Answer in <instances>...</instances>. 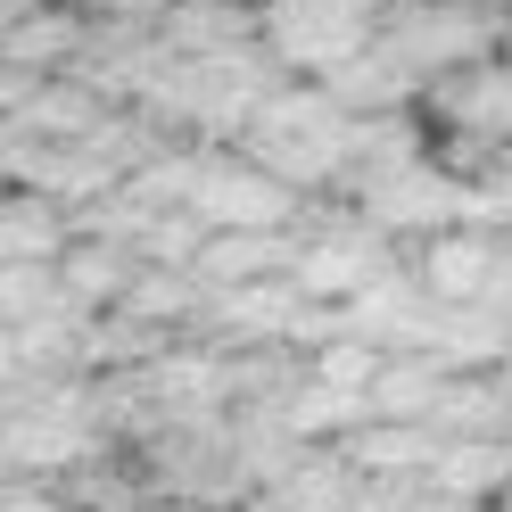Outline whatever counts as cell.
<instances>
[{
	"mask_svg": "<svg viewBox=\"0 0 512 512\" xmlns=\"http://www.w3.org/2000/svg\"><path fill=\"white\" fill-rule=\"evenodd\" d=\"M430 479L446 496H463V504H496L512 488V430H496V438H446V455L430 463Z\"/></svg>",
	"mask_w": 512,
	"mask_h": 512,
	"instance_id": "12",
	"label": "cell"
},
{
	"mask_svg": "<svg viewBox=\"0 0 512 512\" xmlns=\"http://www.w3.org/2000/svg\"><path fill=\"white\" fill-rule=\"evenodd\" d=\"M356 488H364V471H356V455H347L339 438L331 446H306V455L273 479V496L290 504V512H347Z\"/></svg>",
	"mask_w": 512,
	"mask_h": 512,
	"instance_id": "11",
	"label": "cell"
},
{
	"mask_svg": "<svg viewBox=\"0 0 512 512\" xmlns=\"http://www.w3.org/2000/svg\"><path fill=\"white\" fill-rule=\"evenodd\" d=\"M496 512H512V488H504V496H496Z\"/></svg>",
	"mask_w": 512,
	"mask_h": 512,
	"instance_id": "14",
	"label": "cell"
},
{
	"mask_svg": "<svg viewBox=\"0 0 512 512\" xmlns=\"http://www.w3.org/2000/svg\"><path fill=\"white\" fill-rule=\"evenodd\" d=\"M347 133H356V116H347L339 91L314 83V75H290L265 108H256V124H248L232 149L265 157V166H273L281 182H298V190H339V174H347Z\"/></svg>",
	"mask_w": 512,
	"mask_h": 512,
	"instance_id": "1",
	"label": "cell"
},
{
	"mask_svg": "<svg viewBox=\"0 0 512 512\" xmlns=\"http://www.w3.org/2000/svg\"><path fill=\"white\" fill-rule=\"evenodd\" d=\"M430 347L455 372H496L504 356H512V314L496 306V298H471V306H438V331H430Z\"/></svg>",
	"mask_w": 512,
	"mask_h": 512,
	"instance_id": "9",
	"label": "cell"
},
{
	"mask_svg": "<svg viewBox=\"0 0 512 512\" xmlns=\"http://www.w3.org/2000/svg\"><path fill=\"white\" fill-rule=\"evenodd\" d=\"M504 240H512V232L446 223V232H430V240H405V256L422 265V281H430L438 306H471V298L496 290V256H504Z\"/></svg>",
	"mask_w": 512,
	"mask_h": 512,
	"instance_id": "5",
	"label": "cell"
},
{
	"mask_svg": "<svg viewBox=\"0 0 512 512\" xmlns=\"http://www.w3.org/2000/svg\"><path fill=\"white\" fill-rule=\"evenodd\" d=\"M265 42L290 75L323 83L380 42V9L372 0H265Z\"/></svg>",
	"mask_w": 512,
	"mask_h": 512,
	"instance_id": "2",
	"label": "cell"
},
{
	"mask_svg": "<svg viewBox=\"0 0 512 512\" xmlns=\"http://www.w3.org/2000/svg\"><path fill=\"white\" fill-rule=\"evenodd\" d=\"M364 215L389 240H430V232H446V223H463V174L446 166V157H422V166L389 174L380 190H364Z\"/></svg>",
	"mask_w": 512,
	"mask_h": 512,
	"instance_id": "4",
	"label": "cell"
},
{
	"mask_svg": "<svg viewBox=\"0 0 512 512\" xmlns=\"http://www.w3.org/2000/svg\"><path fill=\"white\" fill-rule=\"evenodd\" d=\"M298 223L290 232H207V248H199V273L207 290H240V281H265V273H298Z\"/></svg>",
	"mask_w": 512,
	"mask_h": 512,
	"instance_id": "6",
	"label": "cell"
},
{
	"mask_svg": "<svg viewBox=\"0 0 512 512\" xmlns=\"http://www.w3.org/2000/svg\"><path fill=\"white\" fill-rule=\"evenodd\" d=\"M58 273H67V290H75L91 314H108V306H124V290L149 273V256L124 248V240H100V232H75V248L58 256Z\"/></svg>",
	"mask_w": 512,
	"mask_h": 512,
	"instance_id": "8",
	"label": "cell"
},
{
	"mask_svg": "<svg viewBox=\"0 0 512 512\" xmlns=\"http://www.w3.org/2000/svg\"><path fill=\"white\" fill-rule=\"evenodd\" d=\"M190 207H199L215 232H290L306 190L281 182L265 157H248V149H207V174L190 190Z\"/></svg>",
	"mask_w": 512,
	"mask_h": 512,
	"instance_id": "3",
	"label": "cell"
},
{
	"mask_svg": "<svg viewBox=\"0 0 512 512\" xmlns=\"http://www.w3.org/2000/svg\"><path fill=\"white\" fill-rule=\"evenodd\" d=\"M455 364L438 356V347H389V364L372 380V413H389V422H430Z\"/></svg>",
	"mask_w": 512,
	"mask_h": 512,
	"instance_id": "7",
	"label": "cell"
},
{
	"mask_svg": "<svg viewBox=\"0 0 512 512\" xmlns=\"http://www.w3.org/2000/svg\"><path fill=\"white\" fill-rule=\"evenodd\" d=\"M0 248L34 256V265H58V256L75 248V207L50 199V190H34V182H17L9 207H0Z\"/></svg>",
	"mask_w": 512,
	"mask_h": 512,
	"instance_id": "10",
	"label": "cell"
},
{
	"mask_svg": "<svg viewBox=\"0 0 512 512\" xmlns=\"http://www.w3.org/2000/svg\"><path fill=\"white\" fill-rule=\"evenodd\" d=\"M347 455H356V471H430L446 455V438L430 422H389V413H372V422H356L339 438Z\"/></svg>",
	"mask_w": 512,
	"mask_h": 512,
	"instance_id": "13",
	"label": "cell"
}]
</instances>
